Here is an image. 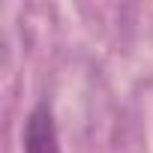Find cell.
<instances>
[{"label":"cell","instance_id":"6da1fadb","mask_svg":"<svg viewBox=\"0 0 153 153\" xmlns=\"http://www.w3.org/2000/svg\"><path fill=\"white\" fill-rule=\"evenodd\" d=\"M24 153H60L57 147V129L48 105L33 108L27 126H24Z\"/></svg>","mask_w":153,"mask_h":153}]
</instances>
